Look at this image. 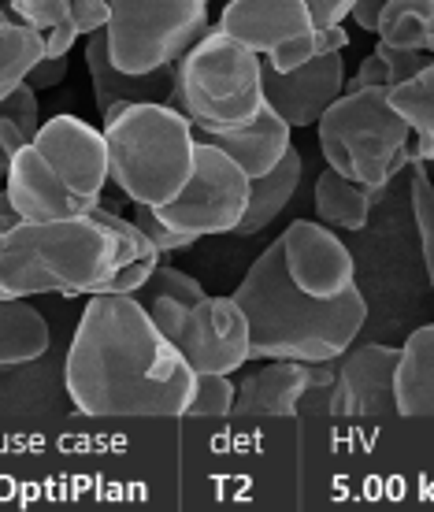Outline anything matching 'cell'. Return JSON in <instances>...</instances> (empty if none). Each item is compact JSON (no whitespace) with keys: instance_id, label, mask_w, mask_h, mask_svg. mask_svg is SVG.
Instances as JSON below:
<instances>
[{"instance_id":"cell-19","label":"cell","mask_w":434,"mask_h":512,"mask_svg":"<svg viewBox=\"0 0 434 512\" xmlns=\"http://www.w3.org/2000/svg\"><path fill=\"white\" fill-rule=\"evenodd\" d=\"M8 15L38 30L45 56H67L78 38L108 26V0H12Z\"/></svg>"},{"instance_id":"cell-39","label":"cell","mask_w":434,"mask_h":512,"mask_svg":"<svg viewBox=\"0 0 434 512\" xmlns=\"http://www.w3.org/2000/svg\"><path fill=\"white\" fill-rule=\"evenodd\" d=\"M0 19H12V15H8V8H4V4H0Z\"/></svg>"},{"instance_id":"cell-12","label":"cell","mask_w":434,"mask_h":512,"mask_svg":"<svg viewBox=\"0 0 434 512\" xmlns=\"http://www.w3.org/2000/svg\"><path fill=\"white\" fill-rule=\"evenodd\" d=\"M282 238V260L297 290L308 297H342L357 290V260L342 245V238L320 219H297Z\"/></svg>"},{"instance_id":"cell-33","label":"cell","mask_w":434,"mask_h":512,"mask_svg":"<svg viewBox=\"0 0 434 512\" xmlns=\"http://www.w3.org/2000/svg\"><path fill=\"white\" fill-rule=\"evenodd\" d=\"M308 12H312V23L327 30V26H342L345 19H353V8L360 0H305Z\"/></svg>"},{"instance_id":"cell-30","label":"cell","mask_w":434,"mask_h":512,"mask_svg":"<svg viewBox=\"0 0 434 512\" xmlns=\"http://www.w3.org/2000/svg\"><path fill=\"white\" fill-rule=\"evenodd\" d=\"M234 394H238V386L230 383V375L197 372V386H193L186 416H208V420L230 416V412H234Z\"/></svg>"},{"instance_id":"cell-1","label":"cell","mask_w":434,"mask_h":512,"mask_svg":"<svg viewBox=\"0 0 434 512\" xmlns=\"http://www.w3.org/2000/svg\"><path fill=\"white\" fill-rule=\"evenodd\" d=\"M67 394L82 416H186L197 372L134 294H93L67 349Z\"/></svg>"},{"instance_id":"cell-27","label":"cell","mask_w":434,"mask_h":512,"mask_svg":"<svg viewBox=\"0 0 434 512\" xmlns=\"http://www.w3.org/2000/svg\"><path fill=\"white\" fill-rule=\"evenodd\" d=\"M45 56V41L19 19H0V101L12 97Z\"/></svg>"},{"instance_id":"cell-10","label":"cell","mask_w":434,"mask_h":512,"mask_svg":"<svg viewBox=\"0 0 434 512\" xmlns=\"http://www.w3.org/2000/svg\"><path fill=\"white\" fill-rule=\"evenodd\" d=\"M167 338L179 346L182 357L190 360L193 372L234 375L253 360V353H249V316L234 297L205 294Z\"/></svg>"},{"instance_id":"cell-21","label":"cell","mask_w":434,"mask_h":512,"mask_svg":"<svg viewBox=\"0 0 434 512\" xmlns=\"http://www.w3.org/2000/svg\"><path fill=\"white\" fill-rule=\"evenodd\" d=\"M383 186H364L357 179H345L342 171L327 167L320 179H316V193H312V205H316V219L338 231H364L371 219V208L383 201Z\"/></svg>"},{"instance_id":"cell-8","label":"cell","mask_w":434,"mask_h":512,"mask_svg":"<svg viewBox=\"0 0 434 512\" xmlns=\"http://www.w3.org/2000/svg\"><path fill=\"white\" fill-rule=\"evenodd\" d=\"M216 26L260 52L275 71H294L323 52H342L349 45L345 26L320 30L312 23L305 0H230Z\"/></svg>"},{"instance_id":"cell-38","label":"cell","mask_w":434,"mask_h":512,"mask_svg":"<svg viewBox=\"0 0 434 512\" xmlns=\"http://www.w3.org/2000/svg\"><path fill=\"white\" fill-rule=\"evenodd\" d=\"M412 160H434V130L412 138Z\"/></svg>"},{"instance_id":"cell-15","label":"cell","mask_w":434,"mask_h":512,"mask_svg":"<svg viewBox=\"0 0 434 512\" xmlns=\"http://www.w3.org/2000/svg\"><path fill=\"white\" fill-rule=\"evenodd\" d=\"M334 360L305 364V360H256V368L238 379L234 412L230 416H294L312 390H327Z\"/></svg>"},{"instance_id":"cell-24","label":"cell","mask_w":434,"mask_h":512,"mask_svg":"<svg viewBox=\"0 0 434 512\" xmlns=\"http://www.w3.org/2000/svg\"><path fill=\"white\" fill-rule=\"evenodd\" d=\"M49 349V323L26 297H0V372L34 364Z\"/></svg>"},{"instance_id":"cell-34","label":"cell","mask_w":434,"mask_h":512,"mask_svg":"<svg viewBox=\"0 0 434 512\" xmlns=\"http://www.w3.org/2000/svg\"><path fill=\"white\" fill-rule=\"evenodd\" d=\"M371 86H390V71H386L379 52H371L368 60L353 71V78H345V90H371Z\"/></svg>"},{"instance_id":"cell-11","label":"cell","mask_w":434,"mask_h":512,"mask_svg":"<svg viewBox=\"0 0 434 512\" xmlns=\"http://www.w3.org/2000/svg\"><path fill=\"white\" fill-rule=\"evenodd\" d=\"M397 360L401 346H349L334 360L331 386L327 394V412L334 416H383L397 412Z\"/></svg>"},{"instance_id":"cell-9","label":"cell","mask_w":434,"mask_h":512,"mask_svg":"<svg viewBox=\"0 0 434 512\" xmlns=\"http://www.w3.org/2000/svg\"><path fill=\"white\" fill-rule=\"evenodd\" d=\"M249 190H253V179L245 175L238 160H230L223 149L208 145V141H197L193 179L171 205L156 208V216L179 231L197 234V238L234 234L249 208Z\"/></svg>"},{"instance_id":"cell-18","label":"cell","mask_w":434,"mask_h":512,"mask_svg":"<svg viewBox=\"0 0 434 512\" xmlns=\"http://www.w3.org/2000/svg\"><path fill=\"white\" fill-rule=\"evenodd\" d=\"M193 134H197V141H208V145L223 149L230 160H238L249 179H264L268 171L279 167L282 156L294 149V127L271 104H264V112L249 119V123H242V127H193Z\"/></svg>"},{"instance_id":"cell-16","label":"cell","mask_w":434,"mask_h":512,"mask_svg":"<svg viewBox=\"0 0 434 512\" xmlns=\"http://www.w3.org/2000/svg\"><path fill=\"white\" fill-rule=\"evenodd\" d=\"M86 71H90L93 104L101 112V123H112L130 104H171L175 101V82H179V64L149 71V75H130L112 64L108 56V34L97 30L86 38Z\"/></svg>"},{"instance_id":"cell-25","label":"cell","mask_w":434,"mask_h":512,"mask_svg":"<svg viewBox=\"0 0 434 512\" xmlns=\"http://www.w3.org/2000/svg\"><path fill=\"white\" fill-rule=\"evenodd\" d=\"M375 38L434 56V0H386Z\"/></svg>"},{"instance_id":"cell-36","label":"cell","mask_w":434,"mask_h":512,"mask_svg":"<svg viewBox=\"0 0 434 512\" xmlns=\"http://www.w3.org/2000/svg\"><path fill=\"white\" fill-rule=\"evenodd\" d=\"M383 4H386V0H360L357 8H353V23H357L360 30L375 34V30H379V15H383Z\"/></svg>"},{"instance_id":"cell-23","label":"cell","mask_w":434,"mask_h":512,"mask_svg":"<svg viewBox=\"0 0 434 512\" xmlns=\"http://www.w3.org/2000/svg\"><path fill=\"white\" fill-rule=\"evenodd\" d=\"M134 297H138V305L153 316L156 327L164 334H171L179 327L182 316L205 297V286L193 279V275H186V271L156 264V271L134 290Z\"/></svg>"},{"instance_id":"cell-14","label":"cell","mask_w":434,"mask_h":512,"mask_svg":"<svg viewBox=\"0 0 434 512\" xmlns=\"http://www.w3.org/2000/svg\"><path fill=\"white\" fill-rule=\"evenodd\" d=\"M345 78L349 75L342 52H323L294 71H275L264 64V97L294 130L316 127L323 112L345 93Z\"/></svg>"},{"instance_id":"cell-17","label":"cell","mask_w":434,"mask_h":512,"mask_svg":"<svg viewBox=\"0 0 434 512\" xmlns=\"http://www.w3.org/2000/svg\"><path fill=\"white\" fill-rule=\"evenodd\" d=\"M4 190H8L12 205L19 208L23 219H71V216H86L93 208L52 171V164L41 156V149L34 141L23 145L19 156L12 160Z\"/></svg>"},{"instance_id":"cell-31","label":"cell","mask_w":434,"mask_h":512,"mask_svg":"<svg viewBox=\"0 0 434 512\" xmlns=\"http://www.w3.org/2000/svg\"><path fill=\"white\" fill-rule=\"evenodd\" d=\"M134 223H138L141 231L149 234V242L160 249V256H171V253H186V249H193V245L201 242L197 234L190 231H179V227H171V223H164V219L156 216V208L149 205H134Z\"/></svg>"},{"instance_id":"cell-13","label":"cell","mask_w":434,"mask_h":512,"mask_svg":"<svg viewBox=\"0 0 434 512\" xmlns=\"http://www.w3.org/2000/svg\"><path fill=\"white\" fill-rule=\"evenodd\" d=\"M34 145H38L41 156L52 164V171H56L86 205H101L104 190H108V182H112L104 127L97 130L78 116H52L49 123H41V130L34 134Z\"/></svg>"},{"instance_id":"cell-37","label":"cell","mask_w":434,"mask_h":512,"mask_svg":"<svg viewBox=\"0 0 434 512\" xmlns=\"http://www.w3.org/2000/svg\"><path fill=\"white\" fill-rule=\"evenodd\" d=\"M19 208L12 205V197H8V190H0V234L8 231V227H15L19 223Z\"/></svg>"},{"instance_id":"cell-35","label":"cell","mask_w":434,"mask_h":512,"mask_svg":"<svg viewBox=\"0 0 434 512\" xmlns=\"http://www.w3.org/2000/svg\"><path fill=\"white\" fill-rule=\"evenodd\" d=\"M67 78V56H41L38 67L26 75V86L34 90H52Z\"/></svg>"},{"instance_id":"cell-4","label":"cell","mask_w":434,"mask_h":512,"mask_svg":"<svg viewBox=\"0 0 434 512\" xmlns=\"http://www.w3.org/2000/svg\"><path fill=\"white\" fill-rule=\"evenodd\" d=\"M104 138L115 190H123L130 205L164 208L193 179L197 134L175 104H130L104 123Z\"/></svg>"},{"instance_id":"cell-3","label":"cell","mask_w":434,"mask_h":512,"mask_svg":"<svg viewBox=\"0 0 434 512\" xmlns=\"http://www.w3.org/2000/svg\"><path fill=\"white\" fill-rule=\"evenodd\" d=\"M234 301L249 316V353L253 360H305L327 364L353 346L364 320L368 301L360 290L342 297H308L282 260V238L264 249L245 271Z\"/></svg>"},{"instance_id":"cell-32","label":"cell","mask_w":434,"mask_h":512,"mask_svg":"<svg viewBox=\"0 0 434 512\" xmlns=\"http://www.w3.org/2000/svg\"><path fill=\"white\" fill-rule=\"evenodd\" d=\"M375 52L383 56L386 71H390V86H397V82H409L412 75H420L423 67H427L434 60L431 52L397 49V45H386V41H375Z\"/></svg>"},{"instance_id":"cell-28","label":"cell","mask_w":434,"mask_h":512,"mask_svg":"<svg viewBox=\"0 0 434 512\" xmlns=\"http://www.w3.org/2000/svg\"><path fill=\"white\" fill-rule=\"evenodd\" d=\"M394 112L412 127V134H431L434 130V60L409 82L390 86Z\"/></svg>"},{"instance_id":"cell-7","label":"cell","mask_w":434,"mask_h":512,"mask_svg":"<svg viewBox=\"0 0 434 512\" xmlns=\"http://www.w3.org/2000/svg\"><path fill=\"white\" fill-rule=\"evenodd\" d=\"M108 56L130 75L179 64L208 34V0H108Z\"/></svg>"},{"instance_id":"cell-29","label":"cell","mask_w":434,"mask_h":512,"mask_svg":"<svg viewBox=\"0 0 434 512\" xmlns=\"http://www.w3.org/2000/svg\"><path fill=\"white\" fill-rule=\"evenodd\" d=\"M412 219L420 231L423 268L434 294V179L427 175V160H412Z\"/></svg>"},{"instance_id":"cell-6","label":"cell","mask_w":434,"mask_h":512,"mask_svg":"<svg viewBox=\"0 0 434 512\" xmlns=\"http://www.w3.org/2000/svg\"><path fill=\"white\" fill-rule=\"evenodd\" d=\"M175 108L190 116L197 130L242 127L264 112V56L234 41L219 26L179 60Z\"/></svg>"},{"instance_id":"cell-5","label":"cell","mask_w":434,"mask_h":512,"mask_svg":"<svg viewBox=\"0 0 434 512\" xmlns=\"http://www.w3.org/2000/svg\"><path fill=\"white\" fill-rule=\"evenodd\" d=\"M412 127L394 112L390 86L345 90L316 123L327 167L364 186H390L412 167Z\"/></svg>"},{"instance_id":"cell-26","label":"cell","mask_w":434,"mask_h":512,"mask_svg":"<svg viewBox=\"0 0 434 512\" xmlns=\"http://www.w3.org/2000/svg\"><path fill=\"white\" fill-rule=\"evenodd\" d=\"M41 130V108H38V90L34 86H19L12 97L0 101V182L8 179V167L19 156L23 145L34 141Z\"/></svg>"},{"instance_id":"cell-22","label":"cell","mask_w":434,"mask_h":512,"mask_svg":"<svg viewBox=\"0 0 434 512\" xmlns=\"http://www.w3.org/2000/svg\"><path fill=\"white\" fill-rule=\"evenodd\" d=\"M301 171H305V160H301L297 149H290V153L279 160L275 171H268L264 179H253L249 208H245L242 223L234 227V234H238V238H253V234H260L264 227H271V223L286 212V205L294 201L297 186H301Z\"/></svg>"},{"instance_id":"cell-2","label":"cell","mask_w":434,"mask_h":512,"mask_svg":"<svg viewBox=\"0 0 434 512\" xmlns=\"http://www.w3.org/2000/svg\"><path fill=\"white\" fill-rule=\"evenodd\" d=\"M160 249L134 219L93 205L71 219H19L0 234V297L134 294Z\"/></svg>"},{"instance_id":"cell-20","label":"cell","mask_w":434,"mask_h":512,"mask_svg":"<svg viewBox=\"0 0 434 512\" xmlns=\"http://www.w3.org/2000/svg\"><path fill=\"white\" fill-rule=\"evenodd\" d=\"M397 416H434V323H423L401 342L397 360Z\"/></svg>"}]
</instances>
